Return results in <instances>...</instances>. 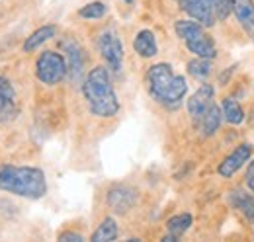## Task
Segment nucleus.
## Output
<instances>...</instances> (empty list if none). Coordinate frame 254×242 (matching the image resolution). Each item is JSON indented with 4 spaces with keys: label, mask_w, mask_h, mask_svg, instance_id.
<instances>
[{
    "label": "nucleus",
    "mask_w": 254,
    "mask_h": 242,
    "mask_svg": "<svg viewBox=\"0 0 254 242\" xmlns=\"http://www.w3.org/2000/svg\"><path fill=\"white\" fill-rule=\"evenodd\" d=\"M0 191L26 197V199H41L47 193V182L41 168L33 166H0Z\"/></svg>",
    "instance_id": "1"
},
{
    "label": "nucleus",
    "mask_w": 254,
    "mask_h": 242,
    "mask_svg": "<svg viewBox=\"0 0 254 242\" xmlns=\"http://www.w3.org/2000/svg\"><path fill=\"white\" fill-rule=\"evenodd\" d=\"M82 94L96 118H114L120 112V102L106 66H96L88 72L82 84Z\"/></svg>",
    "instance_id": "2"
},
{
    "label": "nucleus",
    "mask_w": 254,
    "mask_h": 242,
    "mask_svg": "<svg viewBox=\"0 0 254 242\" xmlns=\"http://www.w3.org/2000/svg\"><path fill=\"white\" fill-rule=\"evenodd\" d=\"M147 84L151 96L164 108H178L188 92L186 78L176 74L170 64L157 62L147 72Z\"/></svg>",
    "instance_id": "3"
},
{
    "label": "nucleus",
    "mask_w": 254,
    "mask_h": 242,
    "mask_svg": "<svg viewBox=\"0 0 254 242\" xmlns=\"http://www.w3.org/2000/svg\"><path fill=\"white\" fill-rule=\"evenodd\" d=\"M176 35L186 43L188 51L193 53L195 57H203V59H215L217 49L213 39L205 33L203 26L195 20H178L174 24Z\"/></svg>",
    "instance_id": "4"
},
{
    "label": "nucleus",
    "mask_w": 254,
    "mask_h": 242,
    "mask_svg": "<svg viewBox=\"0 0 254 242\" xmlns=\"http://www.w3.org/2000/svg\"><path fill=\"white\" fill-rule=\"evenodd\" d=\"M35 76L47 86H55L66 76V60L61 53L43 51L35 62Z\"/></svg>",
    "instance_id": "5"
},
{
    "label": "nucleus",
    "mask_w": 254,
    "mask_h": 242,
    "mask_svg": "<svg viewBox=\"0 0 254 242\" xmlns=\"http://www.w3.org/2000/svg\"><path fill=\"white\" fill-rule=\"evenodd\" d=\"M98 51H100L102 59L106 60V64H108L114 72H120V70H122L124 45H122V39L118 37L116 31L106 30L100 33V37H98Z\"/></svg>",
    "instance_id": "6"
},
{
    "label": "nucleus",
    "mask_w": 254,
    "mask_h": 242,
    "mask_svg": "<svg viewBox=\"0 0 254 242\" xmlns=\"http://www.w3.org/2000/svg\"><path fill=\"white\" fill-rule=\"evenodd\" d=\"M139 193L131 185H114L108 191V207L118 215H126L129 209L135 207Z\"/></svg>",
    "instance_id": "7"
},
{
    "label": "nucleus",
    "mask_w": 254,
    "mask_h": 242,
    "mask_svg": "<svg viewBox=\"0 0 254 242\" xmlns=\"http://www.w3.org/2000/svg\"><path fill=\"white\" fill-rule=\"evenodd\" d=\"M61 47L64 49L66 53V74L70 76L72 82H78L82 72H84V53L80 49V45L72 39V37H66L63 39Z\"/></svg>",
    "instance_id": "8"
},
{
    "label": "nucleus",
    "mask_w": 254,
    "mask_h": 242,
    "mask_svg": "<svg viewBox=\"0 0 254 242\" xmlns=\"http://www.w3.org/2000/svg\"><path fill=\"white\" fill-rule=\"evenodd\" d=\"M213 94H215V90L211 84H201L195 90V94L188 100V114H190L195 127H197L199 120L203 118V114L207 112V108L213 104Z\"/></svg>",
    "instance_id": "9"
},
{
    "label": "nucleus",
    "mask_w": 254,
    "mask_h": 242,
    "mask_svg": "<svg viewBox=\"0 0 254 242\" xmlns=\"http://www.w3.org/2000/svg\"><path fill=\"white\" fill-rule=\"evenodd\" d=\"M251 154H253V145H249V143H245V145H239L235 151L231 152L225 160H223L221 164H219V168H217V172L221 174L223 178H231L237 170H241L247 162H249V158H251Z\"/></svg>",
    "instance_id": "10"
},
{
    "label": "nucleus",
    "mask_w": 254,
    "mask_h": 242,
    "mask_svg": "<svg viewBox=\"0 0 254 242\" xmlns=\"http://www.w3.org/2000/svg\"><path fill=\"white\" fill-rule=\"evenodd\" d=\"M178 6L190 16L195 22H199L203 28H209L215 24V16L207 0H176Z\"/></svg>",
    "instance_id": "11"
},
{
    "label": "nucleus",
    "mask_w": 254,
    "mask_h": 242,
    "mask_svg": "<svg viewBox=\"0 0 254 242\" xmlns=\"http://www.w3.org/2000/svg\"><path fill=\"white\" fill-rule=\"evenodd\" d=\"M18 114L16 90L6 76H0V121H12Z\"/></svg>",
    "instance_id": "12"
},
{
    "label": "nucleus",
    "mask_w": 254,
    "mask_h": 242,
    "mask_svg": "<svg viewBox=\"0 0 254 242\" xmlns=\"http://www.w3.org/2000/svg\"><path fill=\"white\" fill-rule=\"evenodd\" d=\"M231 10L245 31L254 37V0H231Z\"/></svg>",
    "instance_id": "13"
},
{
    "label": "nucleus",
    "mask_w": 254,
    "mask_h": 242,
    "mask_svg": "<svg viewBox=\"0 0 254 242\" xmlns=\"http://www.w3.org/2000/svg\"><path fill=\"white\" fill-rule=\"evenodd\" d=\"M133 49H135L141 57H145V59L155 57V55H157V51H159L155 33H153L151 30H141L139 33H137L135 41H133Z\"/></svg>",
    "instance_id": "14"
},
{
    "label": "nucleus",
    "mask_w": 254,
    "mask_h": 242,
    "mask_svg": "<svg viewBox=\"0 0 254 242\" xmlns=\"http://www.w3.org/2000/svg\"><path fill=\"white\" fill-rule=\"evenodd\" d=\"M190 227H191V215L190 213H180V215L168 219V223H166V231H168V235H166L162 241L164 242L178 241Z\"/></svg>",
    "instance_id": "15"
},
{
    "label": "nucleus",
    "mask_w": 254,
    "mask_h": 242,
    "mask_svg": "<svg viewBox=\"0 0 254 242\" xmlns=\"http://www.w3.org/2000/svg\"><path fill=\"white\" fill-rule=\"evenodd\" d=\"M221 120H223V112L215 106V104H211V106L207 108V112L203 114V118H201L199 123H197V129L201 131L203 137H211V135L219 129Z\"/></svg>",
    "instance_id": "16"
},
{
    "label": "nucleus",
    "mask_w": 254,
    "mask_h": 242,
    "mask_svg": "<svg viewBox=\"0 0 254 242\" xmlns=\"http://www.w3.org/2000/svg\"><path fill=\"white\" fill-rule=\"evenodd\" d=\"M55 33H57V28H55V26H43V28L35 30L32 35L24 41V51H26V53H32L37 47H41L45 41H49L51 37H55Z\"/></svg>",
    "instance_id": "17"
},
{
    "label": "nucleus",
    "mask_w": 254,
    "mask_h": 242,
    "mask_svg": "<svg viewBox=\"0 0 254 242\" xmlns=\"http://www.w3.org/2000/svg\"><path fill=\"white\" fill-rule=\"evenodd\" d=\"M118 239V223L112 217H106L102 225L98 227L92 235V242H112Z\"/></svg>",
    "instance_id": "18"
},
{
    "label": "nucleus",
    "mask_w": 254,
    "mask_h": 242,
    "mask_svg": "<svg viewBox=\"0 0 254 242\" xmlns=\"http://www.w3.org/2000/svg\"><path fill=\"white\" fill-rule=\"evenodd\" d=\"M229 201H231L237 209H241V211L245 213L251 221H254V197H251L249 193H245L243 189H235V191L231 193Z\"/></svg>",
    "instance_id": "19"
},
{
    "label": "nucleus",
    "mask_w": 254,
    "mask_h": 242,
    "mask_svg": "<svg viewBox=\"0 0 254 242\" xmlns=\"http://www.w3.org/2000/svg\"><path fill=\"white\" fill-rule=\"evenodd\" d=\"M221 112H223V118L229 121L231 125H239V123H243V120H245V112H243L241 104L237 100H233V98H225L223 100Z\"/></svg>",
    "instance_id": "20"
},
{
    "label": "nucleus",
    "mask_w": 254,
    "mask_h": 242,
    "mask_svg": "<svg viewBox=\"0 0 254 242\" xmlns=\"http://www.w3.org/2000/svg\"><path fill=\"white\" fill-rule=\"evenodd\" d=\"M211 59H203V57H197L188 62V72H190L193 78L197 80H205L209 74H211Z\"/></svg>",
    "instance_id": "21"
},
{
    "label": "nucleus",
    "mask_w": 254,
    "mask_h": 242,
    "mask_svg": "<svg viewBox=\"0 0 254 242\" xmlns=\"http://www.w3.org/2000/svg\"><path fill=\"white\" fill-rule=\"evenodd\" d=\"M106 14V4L104 2H90L86 6H82L78 10V16L80 18H88V20H98Z\"/></svg>",
    "instance_id": "22"
},
{
    "label": "nucleus",
    "mask_w": 254,
    "mask_h": 242,
    "mask_svg": "<svg viewBox=\"0 0 254 242\" xmlns=\"http://www.w3.org/2000/svg\"><path fill=\"white\" fill-rule=\"evenodd\" d=\"M207 4L211 6L215 20H225L231 14V0H207Z\"/></svg>",
    "instance_id": "23"
},
{
    "label": "nucleus",
    "mask_w": 254,
    "mask_h": 242,
    "mask_svg": "<svg viewBox=\"0 0 254 242\" xmlns=\"http://www.w3.org/2000/svg\"><path fill=\"white\" fill-rule=\"evenodd\" d=\"M59 241L61 242H82L84 241V237L82 235H78V233H63V235H59Z\"/></svg>",
    "instance_id": "24"
},
{
    "label": "nucleus",
    "mask_w": 254,
    "mask_h": 242,
    "mask_svg": "<svg viewBox=\"0 0 254 242\" xmlns=\"http://www.w3.org/2000/svg\"><path fill=\"white\" fill-rule=\"evenodd\" d=\"M247 185L251 187V191H254V160L251 162V166L247 170Z\"/></svg>",
    "instance_id": "25"
},
{
    "label": "nucleus",
    "mask_w": 254,
    "mask_h": 242,
    "mask_svg": "<svg viewBox=\"0 0 254 242\" xmlns=\"http://www.w3.org/2000/svg\"><path fill=\"white\" fill-rule=\"evenodd\" d=\"M126 2H133V0H126Z\"/></svg>",
    "instance_id": "26"
}]
</instances>
